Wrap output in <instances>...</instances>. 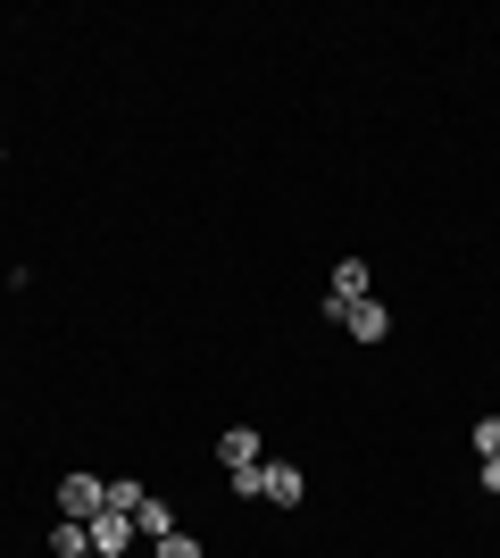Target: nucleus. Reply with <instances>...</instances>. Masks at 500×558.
<instances>
[{
    "label": "nucleus",
    "instance_id": "1",
    "mask_svg": "<svg viewBox=\"0 0 500 558\" xmlns=\"http://www.w3.org/2000/svg\"><path fill=\"white\" fill-rule=\"evenodd\" d=\"M100 509H109V484H100V475H68V484H59V525H93Z\"/></svg>",
    "mask_w": 500,
    "mask_h": 558
},
{
    "label": "nucleus",
    "instance_id": "2",
    "mask_svg": "<svg viewBox=\"0 0 500 558\" xmlns=\"http://www.w3.org/2000/svg\"><path fill=\"white\" fill-rule=\"evenodd\" d=\"M217 459H225V475L267 466V459H259V425H225V434H217Z\"/></svg>",
    "mask_w": 500,
    "mask_h": 558
},
{
    "label": "nucleus",
    "instance_id": "3",
    "mask_svg": "<svg viewBox=\"0 0 500 558\" xmlns=\"http://www.w3.org/2000/svg\"><path fill=\"white\" fill-rule=\"evenodd\" d=\"M351 301H367V267H358V258H342V267H333V292H326L317 308H326L333 326H342V308H351Z\"/></svg>",
    "mask_w": 500,
    "mask_h": 558
},
{
    "label": "nucleus",
    "instance_id": "4",
    "mask_svg": "<svg viewBox=\"0 0 500 558\" xmlns=\"http://www.w3.org/2000/svg\"><path fill=\"white\" fill-rule=\"evenodd\" d=\"M84 534H93V558H118L125 542H134V517H125V509H100Z\"/></svg>",
    "mask_w": 500,
    "mask_h": 558
},
{
    "label": "nucleus",
    "instance_id": "5",
    "mask_svg": "<svg viewBox=\"0 0 500 558\" xmlns=\"http://www.w3.org/2000/svg\"><path fill=\"white\" fill-rule=\"evenodd\" d=\"M301 492H309V484H301V466H284V459H267V466H259V500H276V509H292Z\"/></svg>",
    "mask_w": 500,
    "mask_h": 558
},
{
    "label": "nucleus",
    "instance_id": "6",
    "mask_svg": "<svg viewBox=\"0 0 500 558\" xmlns=\"http://www.w3.org/2000/svg\"><path fill=\"white\" fill-rule=\"evenodd\" d=\"M342 326H351L358 342H383V333H392V308H383V301H351V308H342Z\"/></svg>",
    "mask_w": 500,
    "mask_h": 558
},
{
    "label": "nucleus",
    "instance_id": "7",
    "mask_svg": "<svg viewBox=\"0 0 500 558\" xmlns=\"http://www.w3.org/2000/svg\"><path fill=\"white\" fill-rule=\"evenodd\" d=\"M134 534H150V542H167V534H175V517H167V500H159V492H143V509H134Z\"/></svg>",
    "mask_w": 500,
    "mask_h": 558
},
{
    "label": "nucleus",
    "instance_id": "8",
    "mask_svg": "<svg viewBox=\"0 0 500 558\" xmlns=\"http://www.w3.org/2000/svg\"><path fill=\"white\" fill-rule=\"evenodd\" d=\"M50 550H59V558H93V534H84V525H59V534H50Z\"/></svg>",
    "mask_w": 500,
    "mask_h": 558
},
{
    "label": "nucleus",
    "instance_id": "9",
    "mask_svg": "<svg viewBox=\"0 0 500 558\" xmlns=\"http://www.w3.org/2000/svg\"><path fill=\"white\" fill-rule=\"evenodd\" d=\"M150 558H200V542H192L184 525H175V534H167V542H150Z\"/></svg>",
    "mask_w": 500,
    "mask_h": 558
},
{
    "label": "nucleus",
    "instance_id": "10",
    "mask_svg": "<svg viewBox=\"0 0 500 558\" xmlns=\"http://www.w3.org/2000/svg\"><path fill=\"white\" fill-rule=\"evenodd\" d=\"M476 459H500V417H476Z\"/></svg>",
    "mask_w": 500,
    "mask_h": 558
},
{
    "label": "nucleus",
    "instance_id": "11",
    "mask_svg": "<svg viewBox=\"0 0 500 558\" xmlns=\"http://www.w3.org/2000/svg\"><path fill=\"white\" fill-rule=\"evenodd\" d=\"M484 492H500V459H484Z\"/></svg>",
    "mask_w": 500,
    "mask_h": 558
}]
</instances>
